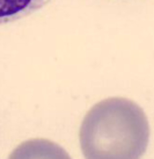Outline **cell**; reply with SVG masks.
I'll return each instance as SVG.
<instances>
[{"mask_svg":"<svg viewBox=\"0 0 154 159\" xmlns=\"http://www.w3.org/2000/svg\"><path fill=\"white\" fill-rule=\"evenodd\" d=\"M145 111L126 98H107L87 111L79 130L86 158H139L150 142Z\"/></svg>","mask_w":154,"mask_h":159,"instance_id":"6da1fadb","label":"cell"},{"mask_svg":"<svg viewBox=\"0 0 154 159\" xmlns=\"http://www.w3.org/2000/svg\"><path fill=\"white\" fill-rule=\"evenodd\" d=\"M50 0H0V25L12 23L43 8Z\"/></svg>","mask_w":154,"mask_h":159,"instance_id":"7a4b0ae2","label":"cell"}]
</instances>
